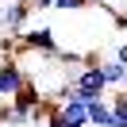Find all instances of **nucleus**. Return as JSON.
<instances>
[{
  "instance_id": "nucleus-1",
  "label": "nucleus",
  "mask_w": 127,
  "mask_h": 127,
  "mask_svg": "<svg viewBox=\"0 0 127 127\" xmlns=\"http://www.w3.org/2000/svg\"><path fill=\"white\" fill-rule=\"evenodd\" d=\"M104 93H108V81H104V73H100V62L89 58V62L81 65V73L73 77V96L85 100V104H96V100H104Z\"/></svg>"
},
{
  "instance_id": "nucleus-2",
  "label": "nucleus",
  "mask_w": 127,
  "mask_h": 127,
  "mask_svg": "<svg viewBox=\"0 0 127 127\" xmlns=\"http://www.w3.org/2000/svg\"><path fill=\"white\" fill-rule=\"evenodd\" d=\"M23 85H27L23 62L19 58H0V100H12Z\"/></svg>"
},
{
  "instance_id": "nucleus-3",
  "label": "nucleus",
  "mask_w": 127,
  "mask_h": 127,
  "mask_svg": "<svg viewBox=\"0 0 127 127\" xmlns=\"http://www.w3.org/2000/svg\"><path fill=\"white\" fill-rule=\"evenodd\" d=\"M19 50H39V54H58V42L50 27H23L19 31Z\"/></svg>"
},
{
  "instance_id": "nucleus-4",
  "label": "nucleus",
  "mask_w": 127,
  "mask_h": 127,
  "mask_svg": "<svg viewBox=\"0 0 127 127\" xmlns=\"http://www.w3.org/2000/svg\"><path fill=\"white\" fill-rule=\"evenodd\" d=\"M27 16H31V4L27 0H8L4 8H0V23H4V31L19 35L27 27Z\"/></svg>"
},
{
  "instance_id": "nucleus-5",
  "label": "nucleus",
  "mask_w": 127,
  "mask_h": 127,
  "mask_svg": "<svg viewBox=\"0 0 127 127\" xmlns=\"http://www.w3.org/2000/svg\"><path fill=\"white\" fill-rule=\"evenodd\" d=\"M89 127H116V112H112L108 100L89 104Z\"/></svg>"
},
{
  "instance_id": "nucleus-6",
  "label": "nucleus",
  "mask_w": 127,
  "mask_h": 127,
  "mask_svg": "<svg viewBox=\"0 0 127 127\" xmlns=\"http://www.w3.org/2000/svg\"><path fill=\"white\" fill-rule=\"evenodd\" d=\"M100 73H104V81H108V89H127V65L123 62H100Z\"/></svg>"
},
{
  "instance_id": "nucleus-7",
  "label": "nucleus",
  "mask_w": 127,
  "mask_h": 127,
  "mask_svg": "<svg viewBox=\"0 0 127 127\" xmlns=\"http://www.w3.org/2000/svg\"><path fill=\"white\" fill-rule=\"evenodd\" d=\"M27 123H31V119L12 108V100H0V127H27Z\"/></svg>"
},
{
  "instance_id": "nucleus-8",
  "label": "nucleus",
  "mask_w": 127,
  "mask_h": 127,
  "mask_svg": "<svg viewBox=\"0 0 127 127\" xmlns=\"http://www.w3.org/2000/svg\"><path fill=\"white\" fill-rule=\"evenodd\" d=\"M108 104H112V112H116V123H127V89L119 96H112Z\"/></svg>"
},
{
  "instance_id": "nucleus-9",
  "label": "nucleus",
  "mask_w": 127,
  "mask_h": 127,
  "mask_svg": "<svg viewBox=\"0 0 127 127\" xmlns=\"http://www.w3.org/2000/svg\"><path fill=\"white\" fill-rule=\"evenodd\" d=\"M54 8L58 12H85V8H93V0H54Z\"/></svg>"
},
{
  "instance_id": "nucleus-10",
  "label": "nucleus",
  "mask_w": 127,
  "mask_h": 127,
  "mask_svg": "<svg viewBox=\"0 0 127 127\" xmlns=\"http://www.w3.org/2000/svg\"><path fill=\"white\" fill-rule=\"evenodd\" d=\"M46 127H69L65 116H62V108H58V100H54V108H50V116H46Z\"/></svg>"
},
{
  "instance_id": "nucleus-11",
  "label": "nucleus",
  "mask_w": 127,
  "mask_h": 127,
  "mask_svg": "<svg viewBox=\"0 0 127 127\" xmlns=\"http://www.w3.org/2000/svg\"><path fill=\"white\" fill-rule=\"evenodd\" d=\"M35 12H46V8H54V0H27Z\"/></svg>"
},
{
  "instance_id": "nucleus-12",
  "label": "nucleus",
  "mask_w": 127,
  "mask_h": 127,
  "mask_svg": "<svg viewBox=\"0 0 127 127\" xmlns=\"http://www.w3.org/2000/svg\"><path fill=\"white\" fill-rule=\"evenodd\" d=\"M116 62H123V65H127V42H119V46H116Z\"/></svg>"
},
{
  "instance_id": "nucleus-13",
  "label": "nucleus",
  "mask_w": 127,
  "mask_h": 127,
  "mask_svg": "<svg viewBox=\"0 0 127 127\" xmlns=\"http://www.w3.org/2000/svg\"><path fill=\"white\" fill-rule=\"evenodd\" d=\"M93 4H104V8H112V0H93Z\"/></svg>"
},
{
  "instance_id": "nucleus-14",
  "label": "nucleus",
  "mask_w": 127,
  "mask_h": 127,
  "mask_svg": "<svg viewBox=\"0 0 127 127\" xmlns=\"http://www.w3.org/2000/svg\"><path fill=\"white\" fill-rule=\"evenodd\" d=\"M116 127H127V123H116Z\"/></svg>"
}]
</instances>
